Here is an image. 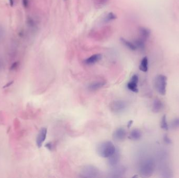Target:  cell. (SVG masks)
Segmentation results:
<instances>
[{"label": "cell", "mask_w": 179, "mask_h": 178, "mask_svg": "<svg viewBox=\"0 0 179 178\" xmlns=\"http://www.w3.org/2000/svg\"><path fill=\"white\" fill-rule=\"evenodd\" d=\"M109 1L110 0H94V2L96 7L99 9L106 5Z\"/></svg>", "instance_id": "19"}, {"label": "cell", "mask_w": 179, "mask_h": 178, "mask_svg": "<svg viewBox=\"0 0 179 178\" xmlns=\"http://www.w3.org/2000/svg\"><path fill=\"white\" fill-rule=\"evenodd\" d=\"M105 85V83L104 82H102V81L96 82L90 85L89 86V89L91 91H96L101 88L102 87L104 86Z\"/></svg>", "instance_id": "14"}, {"label": "cell", "mask_w": 179, "mask_h": 178, "mask_svg": "<svg viewBox=\"0 0 179 178\" xmlns=\"http://www.w3.org/2000/svg\"><path fill=\"white\" fill-rule=\"evenodd\" d=\"M9 1L11 6H13L14 3V0H9Z\"/></svg>", "instance_id": "28"}, {"label": "cell", "mask_w": 179, "mask_h": 178, "mask_svg": "<svg viewBox=\"0 0 179 178\" xmlns=\"http://www.w3.org/2000/svg\"><path fill=\"white\" fill-rule=\"evenodd\" d=\"M167 78L164 75H158L155 79V90L159 94L164 96L167 92Z\"/></svg>", "instance_id": "3"}, {"label": "cell", "mask_w": 179, "mask_h": 178, "mask_svg": "<svg viewBox=\"0 0 179 178\" xmlns=\"http://www.w3.org/2000/svg\"><path fill=\"white\" fill-rule=\"evenodd\" d=\"M13 82H10V83H9L7 84H6V85H5V86H4V88H5V87H8V86H10V85H12V84H13Z\"/></svg>", "instance_id": "29"}, {"label": "cell", "mask_w": 179, "mask_h": 178, "mask_svg": "<svg viewBox=\"0 0 179 178\" xmlns=\"http://www.w3.org/2000/svg\"><path fill=\"white\" fill-rule=\"evenodd\" d=\"M171 127L173 130L179 128V118L173 119L171 123Z\"/></svg>", "instance_id": "21"}, {"label": "cell", "mask_w": 179, "mask_h": 178, "mask_svg": "<svg viewBox=\"0 0 179 178\" xmlns=\"http://www.w3.org/2000/svg\"><path fill=\"white\" fill-rule=\"evenodd\" d=\"M47 130L45 128H42L39 131V133L36 139V144L38 148H40L42 145L43 143L44 142L47 136Z\"/></svg>", "instance_id": "8"}, {"label": "cell", "mask_w": 179, "mask_h": 178, "mask_svg": "<svg viewBox=\"0 0 179 178\" xmlns=\"http://www.w3.org/2000/svg\"><path fill=\"white\" fill-rule=\"evenodd\" d=\"M116 15H115L114 13H109L108 14V15L105 17V18L104 21H112V20H114V19H116Z\"/></svg>", "instance_id": "22"}, {"label": "cell", "mask_w": 179, "mask_h": 178, "mask_svg": "<svg viewBox=\"0 0 179 178\" xmlns=\"http://www.w3.org/2000/svg\"><path fill=\"white\" fill-rule=\"evenodd\" d=\"M18 62H14L13 64H12L11 67V70H15V68H17L18 67Z\"/></svg>", "instance_id": "25"}, {"label": "cell", "mask_w": 179, "mask_h": 178, "mask_svg": "<svg viewBox=\"0 0 179 178\" xmlns=\"http://www.w3.org/2000/svg\"><path fill=\"white\" fill-rule=\"evenodd\" d=\"M139 69L140 71L143 72H147L148 70V59L147 57H144L141 61Z\"/></svg>", "instance_id": "15"}, {"label": "cell", "mask_w": 179, "mask_h": 178, "mask_svg": "<svg viewBox=\"0 0 179 178\" xmlns=\"http://www.w3.org/2000/svg\"><path fill=\"white\" fill-rule=\"evenodd\" d=\"M155 170V163L151 158L143 160L139 166V172L144 177H150L152 175Z\"/></svg>", "instance_id": "2"}, {"label": "cell", "mask_w": 179, "mask_h": 178, "mask_svg": "<svg viewBox=\"0 0 179 178\" xmlns=\"http://www.w3.org/2000/svg\"><path fill=\"white\" fill-rule=\"evenodd\" d=\"M138 76L137 75H134L131 77V80L127 84V88L128 89L131 90V92H138L137 85L138 83Z\"/></svg>", "instance_id": "9"}, {"label": "cell", "mask_w": 179, "mask_h": 178, "mask_svg": "<svg viewBox=\"0 0 179 178\" xmlns=\"http://www.w3.org/2000/svg\"><path fill=\"white\" fill-rule=\"evenodd\" d=\"M142 137V133L141 131L138 129H134L131 131V133L129 134V138L131 140L133 141H138L140 140L141 137Z\"/></svg>", "instance_id": "13"}, {"label": "cell", "mask_w": 179, "mask_h": 178, "mask_svg": "<svg viewBox=\"0 0 179 178\" xmlns=\"http://www.w3.org/2000/svg\"><path fill=\"white\" fill-rule=\"evenodd\" d=\"M126 171L125 167L122 165H117L112 167L109 173L110 177L111 178H120L122 177Z\"/></svg>", "instance_id": "6"}, {"label": "cell", "mask_w": 179, "mask_h": 178, "mask_svg": "<svg viewBox=\"0 0 179 178\" xmlns=\"http://www.w3.org/2000/svg\"><path fill=\"white\" fill-rule=\"evenodd\" d=\"M134 44L137 49H143L145 48V41L141 38L136 40L135 41Z\"/></svg>", "instance_id": "20"}, {"label": "cell", "mask_w": 179, "mask_h": 178, "mask_svg": "<svg viewBox=\"0 0 179 178\" xmlns=\"http://www.w3.org/2000/svg\"><path fill=\"white\" fill-rule=\"evenodd\" d=\"M163 107L164 105L162 101L159 99H156L152 104V111L155 113L159 112L163 109Z\"/></svg>", "instance_id": "12"}, {"label": "cell", "mask_w": 179, "mask_h": 178, "mask_svg": "<svg viewBox=\"0 0 179 178\" xmlns=\"http://www.w3.org/2000/svg\"><path fill=\"white\" fill-rule=\"evenodd\" d=\"M160 127L162 129L165 131H168L169 130V125L167 121V116L165 114L162 117L160 122Z\"/></svg>", "instance_id": "18"}, {"label": "cell", "mask_w": 179, "mask_h": 178, "mask_svg": "<svg viewBox=\"0 0 179 178\" xmlns=\"http://www.w3.org/2000/svg\"><path fill=\"white\" fill-rule=\"evenodd\" d=\"M116 149L113 143L110 141H104L100 143L97 146V153L100 157L108 158L115 152Z\"/></svg>", "instance_id": "1"}, {"label": "cell", "mask_w": 179, "mask_h": 178, "mask_svg": "<svg viewBox=\"0 0 179 178\" xmlns=\"http://www.w3.org/2000/svg\"><path fill=\"white\" fill-rule=\"evenodd\" d=\"M110 110L115 113L122 112L127 108V103L122 100H115L111 102L110 106Z\"/></svg>", "instance_id": "5"}, {"label": "cell", "mask_w": 179, "mask_h": 178, "mask_svg": "<svg viewBox=\"0 0 179 178\" xmlns=\"http://www.w3.org/2000/svg\"><path fill=\"white\" fill-rule=\"evenodd\" d=\"M100 175L99 169L92 165H86L81 170V177L83 178H98Z\"/></svg>", "instance_id": "4"}, {"label": "cell", "mask_w": 179, "mask_h": 178, "mask_svg": "<svg viewBox=\"0 0 179 178\" xmlns=\"http://www.w3.org/2000/svg\"><path fill=\"white\" fill-rule=\"evenodd\" d=\"M133 121H129L128 124H127V127H128V128H130L131 127L132 124H133Z\"/></svg>", "instance_id": "27"}, {"label": "cell", "mask_w": 179, "mask_h": 178, "mask_svg": "<svg viewBox=\"0 0 179 178\" xmlns=\"http://www.w3.org/2000/svg\"><path fill=\"white\" fill-rule=\"evenodd\" d=\"M164 142L167 144H170L172 143L171 140H170V138L168 137L167 135H164Z\"/></svg>", "instance_id": "23"}, {"label": "cell", "mask_w": 179, "mask_h": 178, "mask_svg": "<svg viewBox=\"0 0 179 178\" xmlns=\"http://www.w3.org/2000/svg\"><path fill=\"white\" fill-rule=\"evenodd\" d=\"M22 2H23V5L24 6V8L27 9L29 6V4H30L29 0H22Z\"/></svg>", "instance_id": "24"}, {"label": "cell", "mask_w": 179, "mask_h": 178, "mask_svg": "<svg viewBox=\"0 0 179 178\" xmlns=\"http://www.w3.org/2000/svg\"><path fill=\"white\" fill-rule=\"evenodd\" d=\"M120 40L124 45L126 47L128 48L130 50H131L135 51L137 50V47L136 46V45H135L134 43H133L129 41L128 40H126L125 39L122 38L120 39Z\"/></svg>", "instance_id": "17"}, {"label": "cell", "mask_w": 179, "mask_h": 178, "mask_svg": "<svg viewBox=\"0 0 179 178\" xmlns=\"http://www.w3.org/2000/svg\"><path fill=\"white\" fill-rule=\"evenodd\" d=\"M102 59V55L100 54H96L85 60L84 63L87 65H92L98 62Z\"/></svg>", "instance_id": "11"}, {"label": "cell", "mask_w": 179, "mask_h": 178, "mask_svg": "<svg viewBox=\"0 0 179 178\" xmlns=\"http://www.w3.org/2000/svg\"><path fill=\"white\" fill-rule=\"evenodd\" d=\"M141 39L145 41L150 36V31L149 29H147L145 27H140L139 29Z\"/></svg>", "instance_id": "16"}, {"label": "cell", "mask_w": 179, "mask_h": 178, "mask_svg": "<svg viewBox=\"0 0 179 178\" xmlns=\"http://www.w3.org/2000/svg\"><path fill=\"white\" fill-rule=\"evenodd\" d=\"M126 135V131L124 128H118L113 132V139L114 141L117 142H121L125 140Z\"/></svg>", "instance_id": "7"}, {"label": "cell", "mask_w": 179, "mask_h": 178, "mask_svg": "<svg viewBox=\"0 0 179 178\" xmlns=\"http://www.w3.org/2000/svg\"><path fill=\"white\" fill-rule=\"evenodd\" d=\"M45 147H46L47 149H48L49 150H52V144L51 143H47V144H46Z\"/></svg>", "instance_id": "26"}, {"label": "cell", "mask_w": 179, "mask_h": 178, "mask_svg": "<svg viewBox=\"0 0 179 178\" xmlns=\"http://www.w3.org/2000/svg\"><path fill=\"white\" fill-rule=\"evenodd\" d=\"M120 153L119 151H118V149L116 150L115 152L113 154L112 156H110V157L108 158V165L110 167L115 166L117 165H118V163H119V160H120Z\"/></svg>", "instance_id": "10"}]
</instances>
